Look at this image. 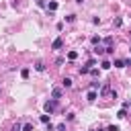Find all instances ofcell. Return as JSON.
Wrapping results in <instances>:
<instances>
[{
    "label": "cell",
    "instance_id": "obj_30",
    "mask_svg": "<svg viewBox=\"0 0 131 131\" xmlns=\"http://www.w3.org/2000/svg\"><path fill=\"white\" fill-rule=\"evenodd\" d=\"M129 33H131V31H129Z\"/></svg>",
    "mask_w": 131,
    "mask_h": 131
},
{
    "label": "cell",
    "instance_id": "obj_26",
    "mask_svg": "<svg viewBox=\"0 0 131 131\" xmlns=\"http://www.w3.org/2000/svg\"><path fill=\"white\" fill-rule=\"evenodd\" d=\"M125 66H129V68H131V59H125Z\"/></svg>",
    "mask_w": 131,
    "mask_h": 131
},
{
    "label": "cell",
    "instance_id": "obj_29",
    "mask_svg": "<svg viewBox=\"0 0 131 131\" xmlns=\"http://www.w3.org/2000/svg\"><path fill=\"white\" fill-rule=\"evenodd\" d=\"M129 51H131V47H129Z\"/></svg>",
    "mask_w": 131,
    "mask_h": 131
},
{
    "label": "cell",
    "instance_id": "obj_8",
    "mask_svg": "<svg viewBox=\"0 0 131 131\" xmlns=\"http://www.w3.org/2000/svg\"><path fill=\"white\" fill-rule=\"evenodd\" d=\"M61 94H63L61 88H53V90H51V96H53V98H61Z\"/></svg>",
    "mask_w": 131,
    "mask_h": 131
},
{
    "label": "cell",
    "instance_id": "obj_18",
    "mask_svg": "<svg viewBox=\"0 0 131 131\" xmlns=\"http://www.w3.org/2000/svg\"><path fill=\"white\" fill-rule=\"evenodd\" d=\"M78 72H80V74H88V72H90V66H88V63H86V66H84V68H80V70H78Z\"/></svg>",
    "mask_w": 131,
    "mask_h": 131
},
{
    "label": "cell",
    "instance_id": "obj_22",
    "mask_svg": "<svg viewBox=\"0 0 131 131\" xmlns=\"http://www.w3.org/2000/svg\"><path fill=\"white\" fill-rule=\"evenodd\" d=\"M90 74H92V76H94V78H98V76H100V72H98V70H96V68H92V70H90Z\"/></svg>",
    "mask_w": 131,
    "mask_h": 131
},
{
    "label": "cell",
    "instance_id": "obj_24",
    "mask_svg": "<svg viewBox=\"0 0 131 131\" xmlns=\"http://www.w3.org/2000/svg\"><path fill=\"white\" fill-rule=\"evenodd\" d=\"M104 45H113V37H106L104 39Z\"/></svg>",
    "mask_w": 131,
    "mask_h": 131
},
{
    "label": "cell",
    "instance_id": "obj_9",
    "mask_svg": "<svg viewBox=\"0 0 131 131\" xmlns=\"http://www.w3.org/2000/svg\"><path fill=\"white\" fill-rule=\"evenodd\" d=\"M94 53H96V55H102V53H104V47H100V43L94 45Z\"/></svg>",
    "mask_w": 131,
    "mask_h": 131
},
{
    "label": "cell",
    "instance_id": "obj_2",
    "mask_svg": "<svg viewBox=\"0 0 131 131\" xmlns=\"http://www.w3.org/2000/svg\"><path fill=\"white\" fill-rule=\"evenodd\" d=\"M61 47H63V39H61V37H57V39L51 43V49H61Z\"/></svg>",
    "mask_w": 131,
    "mask_h": 131
},
{
    "label": "cell",
    "instance_id": "obj_6",
    "mask_svg": "<svg viewBox=\"0 0 131 131\" xmlns=\"http://www.w3.org/2000/svg\"><path fill=\"white\" fill-rule=\"evenodd\" d=\"M121 25H123V18H121V16H115V18H113V27H115V29H119Z\"/></svg>",
    "mask_w": 131,
    "mask_h": 131
},
{
    "label": "cell",
    "instance_id": "obj_20",
    "mask_svg": "<svg viewBox=\"0 0 131 131\" xmlns=\"http://www.w3.org/2000/svg\"><path fill=\"white\" fill-rule=\"evenodd\" d=\"M41 123H45V125L49 123V113H47V115H41Z\"/></svg>",
    "mask_w": 131,
    "mask_h": 131
},
{
    "label": "cell",
    "instance_id": "obj_13",
    "mask_svg": "<svg viewBox=\"0 0 131 131\" xmlns=\"http://www.w3.org/2000/svg\"><path fill=\"white\" fill-rule=\"evenodd\" d=\"M90 90H100V82H98V80L90 82Z\"/></svg>",
    "mask_w": 131,
    "mask_h": 131
},
{
    "label": "cell",
    "instance_id": "obj_5",
    "mask_svg": "<svg viewBox=\"0 0 131 131\" xmlns=\"http://www.w3.org/2000/svg\"><path fill=\"white\" fill-rule=\"evenodd\" d=\"M57 6H59V4H57L55 0H51V2H49V6H47V12H55V10H57Z\"/></svg>",
    "mask_w": 131,
    "mask_h": 131
},
{
    "label": "cell",
    "instance_id": "obj_3",
    "mask_svg": "<svg viewBox=\"0 0 131 131\" xmlns=\"http://www.w3.org/2000/svg\"><path fill=\"white\" fill-rule=\"evenodd\" d=\"M100 94H102V96H108V94L113 96V90H111V86H108V84H104V86H100Z\"/></svg>",
    "mask_w": 131,
    "mask_h": 131
},
{
    "label": "cell",
    "instance_id": "obj_11",
    "mask_svg": "<svg viewBox=\"0 0 131 131\" xmlns=\"http://www.w3.org/2000/svg\"><path fill=\"white\" fill-rule=\"evenodd\" d=\"M35 70H37V72H45V63H43V61H37V63H35Z\"/></svg>",
    "mask_w": 131,
    "mask_h": 131
},
{
    "label": "cell",
    "instance_id": "obj_28",
    "mask_svg": "<svg viewBox=\"0 0 131 131\" xmlns=\"http://www.w3.org/2000/svg\"><path fill=\"white\" fill-rule=\"evenodd\" d=\"M129 108H131V102H129Z\"/></svg>",
    "mask_w": 131,
    "mask_h": 131
},
{
    "label": "cell",
    "instance_id": "obj_23",
    "mask_svg": "<svg viewBox=\"0 0 131 131\" xmlns=\"http://www.w3.org/2000/svg\"><path fill=\"white\" fill-rule=\"evenodd\" d=\"M106 131H119V127H117V125H108V127H106Z\"/></svg>",
    "mask_w": 131,
    "mask_h": 131
},
{
    "label": "cell",
    "instance_id": "obj_19",
    "mask_svg": "<svg viewBox=\"0 0 131 131\" xmlns=\"http://www.w3.org/2000/svg\"><path fill=\"white\" fill-rule=\"evenodd\" d=\"M23 131H35V129H33L31 123H25V125H23Z\"/></svg>",
    "mask_w": 131,
    "mask_h": 131
},
{
    "label": "cell",
    "instance_id": "obj_4",
    "mask_svg": "<svg viewBox=\"0 0 131 131\" xmlns=\"http://www.w3.org/2000/svg\"><path fill=\"white\" fill-rule=\"evenodd\" d=\"M98 98V94H96V90H88V94H86V100L88 102H94Z\"/></svg>",
    "mask_w": 131,
    "mask_h": 131
},
{
    "label": "cell",
    "instance_id": "obj_14",
    "mask_svg": "<svg viewBox=\"0 0 131 131\" xmlns=\"http://www.w3.org/2000/svg\"><path fill=\"white\" fill-rule=\"evenodd\" d=\"M76 57H78V51H68V59L70 61H74Z\"/></svg>",
    "mask_w": 131,
    "mask_h": 131
},
{
    "label": "cell",
    "instance_id": "obj_12",
    "mask_svg": "<svg viewBox=\"0 0 131 131\" xmlns=\"http://www.w3.org/2000/svg\"><path fill=\"white\" fill-rule=\"evenodd\" d=\"M61 86H63V88H72V80H70V78H63V80H61Z\"/></svg>",
    "mask_w": 131,
    "mask_h": 131
},
{
    "label": "cell",
    "instance_id": "obj_1",
    "mask_svg": "<svg viewBox=\"0 0 131 131\" xmlns=\"http://www.w3.org/2000/svg\"><path fill=\"white\" fill-rule=\"evenodd\" d=\"M43 108H45V113H49V115H51V113L57 108V98H51V100H47Z\"/></svg>",
    "mask_w": 131,
    "mask_h": 131
},
{
    "label": "cell",
    "instance_id": "obj_15",
    "mask_svg": "<svg viewBox=\"0 0 131 131\" xmlns=\"http://www.w3.org/2000/svg\"><path fill=\"white\" fill-rule=\"evenodd\" d=\"M29 74H31V72H29V68H23V70H20V76H23L25 80L29 78Z\"/></svg>",
    "mask_w": 131,
    "mask_h": 131
},
{
    "label": "cell",
    "instance_id": "obj_10",
    "mask_svg": "<svg viewBox=\"0 0 131 131\" xmlns=\"http://www.w3.org/2000/svg\"><path fill=\"white\" fill-rule=\"evenodd\" d=\"M113 66H115V68H125V59H115Z\"/></svg>",
    "mask_w": 131,
    "mask_h": 131
},
{
    "label": "cell",
    "instance_id": "obj_25",
    "mask_svg": "<svg viewBox=\"0 0 131 131\" xmlns=\"http://www.w3.org/2000/svg\"><path fill=\"white\" fill-rule=\"evenodd\" d=\"M55 131H66V125H63V123H61V125H57V127H55Z\"/></svg>",
    "mask_w": 131,
    "mask_h": 131
},
{
    "label": "cell",
    "instance_id": "obj_27",
    "mask_svg": "<svg viewBox=\"0 0 131 131\" xmlns=\"http://www.w3.org/2000/svg\"><path fill=\"white\" fill-rule=\"evenodd\" d=\"M98 131H106V129H98Z\"/></svg>",
    "mask_w": 131,
    "mask_h": 131
},
{
    "label": "cell",
    "instance_id": "obj_7",
    "mask_svg": "<svg viewBox=\"0 0 131 131\" xmlns=\"http://www.w3.org/2000/svg\"><path fill=\"white\" fill-rule=\"evenodd\" d=\"M111 66H113V63H111L108 59H102V61H100V70H111Z\"/></svg>",
    "mask_w": 131,
    "mask_h": 131
},
{
    "label": "cell",
    "instance_id": "obj_16",
    "mask_svg": "<svg viewBox=\"0 0 131 131\" xmlns=\"http://www.w3.org/2000/svg\"><path fill=\"white\" fill-rule=\"evenodd\" d=\"M117 117H119V119H125V117H127V108H121V111L117 113Z\"/></svg>",
    "mask_w": 131,
    "mask_h": 131
},
{
    "label": "cell",
    "instance_id": "obj_17",
    "mask_svg": "<svg viewBox=\"0 0 131 131\" xmlns=\"http://www.w3.org/2000/svg\"><path fill=\"white\" fill-rule=\"evenodd\" d=\"M90 43H92V45H98V43H100V37H98V35H94V37L90 39Z\"/></svg>",
    "mask_w": 131,
    "mask_h": 131
},
{
    "label": "cell",
    "instance_id": "obj_21",
    "mask_svg": "<svg viewBox=\"0 0 131 131\" xmlns=\"http://www.w3.org/2000/svg\"><path fill=\"white\" fill-rule=\"evenodd\" d=\"M66 20H68V23H74V20H76V14H68Z\"/></svg>",
    "mask_w": 131,
    "mask_h": 131
}]
</instances>
